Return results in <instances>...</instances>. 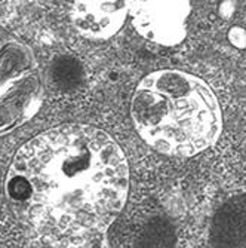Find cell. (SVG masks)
<instances>
[{
  "label": "cell",
  "mask_w": 246,
  "mask_h": 248,
  "mask_svg": "<svg viewBox=\"0 0 246 248\" xmlns=\"http://www.w3.org/2000/svg\"><path fill=\"white\" fill-rule=\"evenodd\" d=\"M39 91L40 83L30 51L0 31V132L33 113Z\"/></svg>",
  "instance_id": "3"
},
{
  "label": "cell",
  "mask_w": 246,
  "mask_h": 248,
  "mask_svg": "<svg viewBox=\"0 0 246 248\" xmlns=\"http://www.w3.org/2000/svg\"><path fill=\"white\" fill-rule=\"evenodd\" d=\"M211 239L218 247H246V193L227 201L218 210Z\"/></svg>",
  "instance_id": "6"
},
{
  "label": "cell",
  "mask_w": 246,
  "mask_h": 248,
  "mask_svg": "<svg viewBox=\"0 0 246 248\" xmlns=\"http://www.w3.org/2000/svg\"><path fill=\"white\" fill-rule=\"evenodd\" d=\"M128 16L144 39L160 45L175 46L187 31L190 0H123Z\"/></svg>",
  "instance_id": "4"
},
{
  "label": "cell",
  "mask_w": 246,
  "mask_h": 248,
  "mask_svg": "<svg viewBox=\"0 0 246 248\" xmlns=\"http://www.w3.org/2000/svg\"><path fill=\"white\" fill-rule=\"evenodd\" d=\"M128 16L123 0H76L73 22L76 29L91 39L115 36Z\"/></svg>",
  "instance_id": "5"
},
{
  "label": "cell",
  "mask_w": 246,
  "mask_h": 248,
  "mask_svg": "<svg viewBox=\"0 0 246 248\" xmlns=\"http://www.w3.org/2000/svg\"><path fill=\"white\" fill-rule=\"evenodd\" d=\"M140 137L165 155L193 156L221 132L219 103L209 85L180 70H158L141 79L130 103Z\"/></svg>",
  "instance_id": "2"
},
{
  "label": "cell",
  "mask_w": 246,
  "mask_h": 248,
  "mask_svg": "<svg viewBox=\"0 0 246 248\" xmlns=\"http://www.w3.org/2000/svg\"><path fill=\"white\" fill-rule=\"evenodd\" d=\"M129 189L123 152L105 132L61 125L36 135L11 164L12 213L42 245L83 247L105 235Z\"/></svg>",
  "instance_id": "1"
}]
</instances>
